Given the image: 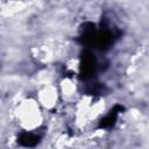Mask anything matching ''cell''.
I'll return each mask as SVG.
<instances>
[{
  "label": "cell",
  "mask_w": 149,
  "mask_h": 149,
  "mask_svg": "<svg viewBox=\"0 0 149 149\" xmlns=\"http://www.w3.org/2000/svg\"><path fill=\"white\" fill-rule=\"evenodd\" d=\"M121 111H122V106H119V105L114 106L113 109H111V112L100 121V127H101V128L112 127V126L115 123V121H116V119H118V115H119V113H120Z\"/></svg>",
  "instance_id": "2"
},
{
  "label": "cell",
  "mask_w": 149,
  "mask_h": 149,
  "mask_svg": "<svg viewBox=\"0 0 149 149\" xmlns=\"http://www.w3.org/2000/svg\"><path fill=\"white\" fill-rule=\"evenodd\" d=\"M97 69V62L90 50H84L80 59V74L84 79L91 78Z\"/></svg>",
  "instance_id": "1"
},
{
  "label": "cell",
  "mask_w": 149,
  "mask_h": 149,
  "mask_svg": "<svg viewBox=\"0 0 149 149\" xmlns=\"http://www.w3.org/2000/svg\"><path fill=\"white\" fill-rule=\"evenodd\" d=\"M17 142L23 146V147H27V148H31V147H35L37 143H38V136L33 134V133H21L20 136L17 137Z\"/></svg>",
  "instance_id": "3"
}]
</instances>
